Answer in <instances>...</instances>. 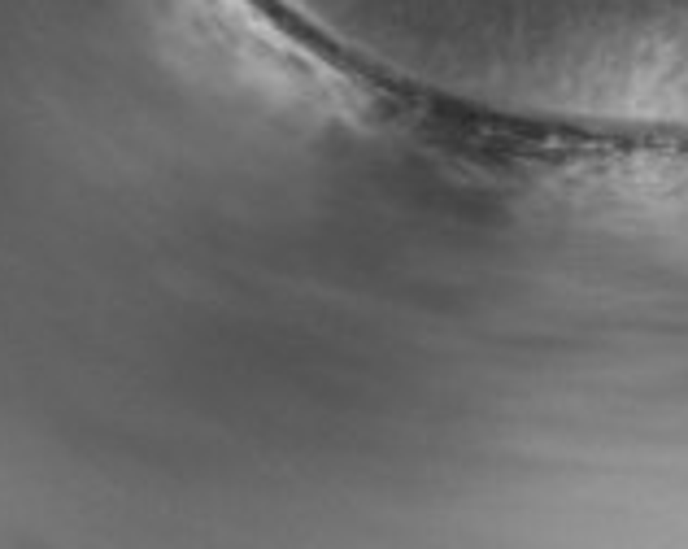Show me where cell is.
<instances>
[{"mask_svg":"<svg viewBox=\"0 0 688 549\" xmlns=\"http://www.w3.org/2000/svg\"><path fill=\"white\" fill-rule=\"evenodd\" d=\"M610 9V5H605ZM601 22H605V13H601ZM601 22H597V31H601ZM597 31H593V40H597ZM589 53H593V44H589ZM589 53H584V61H589ZM584 61H579V70H584ZM575 83H579V74H575ZM575 83H571V92H575Z\"/></svg>","mask_w":688,"mask_h":549,"instance_id":"cell-1","label":"cell"}]
</instances>
